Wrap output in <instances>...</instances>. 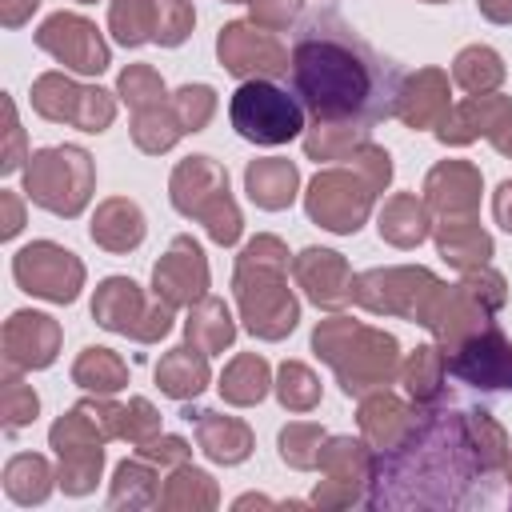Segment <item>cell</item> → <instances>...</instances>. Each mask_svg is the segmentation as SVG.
<instances>
[{
  "label": "cell",
  "instance_id": "277c9868",
  "mask_svg": "<svg viewBox=\"0 0 512 512\" xmlns=\"http://www.w3.org/2000/svg\"><path fill=\"white\" fill-rule=\"evenodd\" d=\"M456 376L480 384V388H512V348L500 340V332H488L484 340H472L464 356L448 364Z\"/></svg>",
  "mask_w": 512,
  "mask_h": 512
},
{
  "label": "cell",
  "instance_id": "7a4b0ae2",
  "mask_svg": "<svg viewBox=\"0 0 512 512\" xmlns=\"http://www.w3.org/2000/svg\"><path fill=\"white\" fill-rule=\"evenodd\" d=\"M468 424L448 412H432L404 452L380 460L372 504H464L472 468Z\"/></svg>",
  "mask_w": 512,
  "mask_h": 512
},
{
  "label": "cell",
  "instance_id": "3957f363",
  "mask_svg": "<svg viewBox=\"0 0 512 512\" xmlns=\"http://www.w3.org/2000/svg\"><path fill=\"white\" fill-rule=\"evenodd\" d=\"M232 128L252 144H284L304 128V104L268 80H248L228 104Z\"/></svg>",
  "mask_w": 512,
  "mask_h": 512
},
{
  "label": "cell",
  "instance_id": "6da1fadb",
  "mask_svg": "<svg viewBox=\"0 0 512 512\" xmlns=\"http://www.w3.org/2000/svg\"><path fill=\"white\" fill-rule=\"evenodd\" d=\"M292 92L324 124H380L400 104L404 72L376 52L336 8L312 12L292 36Z\"/></svg>",
  "mask_w": 512,
  "mask_h": 512
},
{
  "label": "cell",
  "instance_id": "5b68a950",
  "mask_svg": "<svg viewBox=\"0 0 512 512\" xmlns=\"http://www.w3.org/2000/svg\"><path fill=\"white\" fill-rule=\"evenodd\" d=\"M292 184H296V172L288 168V164H252L248 168V192H252V200H260L264 208H280V204H288L292 200Z\"/></svg>",
  "mask_w": 512,
  "mask_h": 512
}]
</instances>
